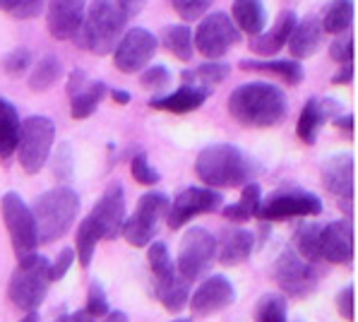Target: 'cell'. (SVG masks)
<instances>
[{"mask_svg": "<svg viewBox=\"0 0 358 322\" xmlns=\"http://www.w3.org/2000/svg\"><path fill=\"white\" fill-rule=\"evenodd\" d=\"M324 29H322V20L315 18V15H308L301 22H296L294 29H291V36L286 41L294 60H306L310 55H315L320 51Z\"/></svg>", "mask_w": 358, "mask_h": 322, "instance_id": "22", "label": "cell"}, {"mask_svg": "<svg viewBox=\"0 0 358 322\" xmlns=\"http://www.w3.org/2000/svg\"><path fill=\"white\" fill-rule=\"evenodd\" d=\"M241 70L264 72V75L277 77V80H282L291 87L301 85L303 77H306V70H303V65L299 60H243Z\"/></svg>", "mask_w": 358, "mask_h": 322, "instance_id": "26", "label": "cell"}, {"mask_svg": "<svg viewBox=\"0 0 358 322\" xmlns=\"http://www.w3.org/2000/svg\"><path fill=\"white\" fill-rule=\"evenodd\" d=\"M329 55H332L334 63H354V36L346 31L344 38H334L332 46H329Z\"/></svg>", "mask_w": 358, "mask_h": 322, "instance_id": "46", "label": "cell"}, {"mask_svg": "<svg viewBox=\"0 0 358 322\" xmlns=\"http://www.w3.org/2000/svg\"><path fill=\"white\" fill-rule=\"evenodd\" d=\"M171 200L164 192H147L137 200V207L120 226V236L135 248H147L157 238L159 226L166 219Z\"/></svg>", "mask_w": 358, "mask_h": 322, "instance_id": "7", "label": "cell"}, {"mask_svg": "<svg viewBox=\"0 0 358 322\" xmlns=\"http://www.w3.org/2000/svg\"><path fill=\"white\" fill-rule=\"evenodd\" d=\"M87 0H46V27L48 34L58 41L75 38L85 20Z\"/></svg>", "mask_w": 358, "mask_h": 322, "instance_id": "18", "label": "cell"}, {"mask_svg": "<svg viewBox=\"0 0 358 322\" xmlns=\"http://www.w3.org/2000/svg\"><path fill=\"white\" fill-rule=\"evenodd\" d=\"M272 276L286 296L306 298L320 286V270L317 265L303 260L294 248H284L272 265Z\"/></svg>", "mask_w": 358, "mask_h": 322, "instance_id": "9", "label": "cell"}, {"mask_svg": "<svg viewBox=\"0 0 358 322\" xmlns=\"http://www.w3.org/2000/svg\"><path fill=\"white\" fill-rule=\"evenodd\" d=\"M260 200H262V188L257 186L255 181L248 183V186H243V195H241L238 202L222 207V216L229 221H234V224H245V221H250L257 216Z\"/></svg>", "mask_w": 358, "mask_h": 322, "instance_id": "29", "label": "cell"}, {"mask_svg": "<svg viewBox=\"0 0 358 322\" xmlns=\"http://www.w3.org/2000/svg\"><path fill=\"white\" fill-rule=\"evenodd\" d=\"M334 125L339 127V130H344L346 135H354V115L351 113H346V115H337V118H334Z\"/></svg>", "mask_w": 358, "mask_h": 322, "instance_id": "51", "label": "cell"}, {"mask_svg": "<svg viewBox=\"0 0 358 322\" xmlns=\"http://www.w3.org/2000/svg\"><path fill=\"white\" fill-rule=\"evenodd\" d=\"M53 142H56V125L46 115H29L20 125V140H17V157L22 169L29 176L38 174L48 164Z\"/></svg>", "mask_w": 358, "mask_h": 322, "instance_id": "6", "label": "cell"}, {"mask_svg": "<svg viewBox=\"0 0 358 322\" xmlns=\"http://www.w3.org/2000/svg\"><path fill=\"white\" fill-rule=\"evenodd\" d=\"M322 214V200L310 190L301 188H284L272 195L260 200L255 219L272 224V221L284 219H301V216H320Z\"/></svg>", "mask_w": 358, "mask_h": 322, "instance_id": "8", "label": "cell"}, {"mask_svg": "<svg viewBox=\"0 0 358 322\" xmlns=\"http://www.w3.org/2000/svg\"><path fill=\"white\" fill-rule=\"evenodd\" d=\"M46 0H0V10L17 20H34L43 13Z\"/></svg>", "mask_w": 358, "mask_h": 322, "instance_id": "41", "label": "cell"}, {"mask_svg": "<svg viewBox=\"0 0 358 322\" xmlns=\"http://www.w3.org/2000/svg\"><path fill=\"white\" fill-rule=\"evenodd\" d=\"M337 115H341L339 102H334V99H308L299 115V123H296V135L301 137V142L315 144L322 125L327 120H334Z\"/></svg>", "mask_w": 358, "mask_h": 322, "instance_id": "20", "label": "cell"}, {"mask_svg": "<svg viewBox=\"0 0 358 322\" xmlns=\"http://www.w3.org/2000/svg\"><path fill=\"white\" fill-rule=\"evenodd\" d=\"M162 43H164V48H166V51L173 55V58L180 60V63H188V60H192L195 46H192L190 27H185V24H169V27H164Z\"/></svg>", "mask_w": 358, "mask_h": 322, "instance_id": "31", "label": "cell"}, {"mask_svg": "<svg viewBox=\"0 0 358 322\" xmlns=\"http://www.w3.org/2000/svg\"><path fill=\"white\" fill-rule=\"evenodd\" d=\"M231 75V65L229 63H219V60H209V63L197 65L195 70H183L180 77H183L185 85H219Z\"/></svg>", "mask_w": 358, "mask_h": 322, "instance_id": "36", "label": "cell"}, {"mask_svg": "<svg viewBox=\"0 0 358 322\" xmlns=\"http://www.w3.org/2000/svg\"><path fill=\"white\" fill-rule=\"evenodd\" d=\"M20 322H41V318H38V313H36V310H31V313H27L24 318H22Z\"/></svg>", "mask_w": 358, "mask_h": 322, "instance_id": "55", "label": "cell"}, {"mask_svg": "<svg viewBox=\"0 0 358 322\" xmlns=\"http://www.w3.org/2000/svg\"><path fill=\"white\" fill-rule=\"evenodd\" d=\"M51 169H53V176H56L58 181H70L75 174V152L73 147H70L68 142H63L60 147L56 149V154H53V161H51Z\"/></svg>", "mask_w": 358, "mask_h": 322, "instance_id": "42", "label": "cell"}, {"mask_svg": "<svg viewBox=\"0 0 358 322\" xmlns=\"http://www.w3.org/2000/svg\"><path fill=\"white\" fill-rule=\"evenodd\" d=\"M108 97V87L103 82H90L77 97L70 99V111H73L75 120H85L92 113H96L99 104Z\"/></svg>", "mask_w": 358, "mask_h": 322, "instance_id": "32", "label": "cell"}, {"mask_svg": "<svg viewBox=\"0 0 358 322\" xmlns=\"http://www.w3.org/2000/svg\"><path fill=\"white\" fill-rule=\"evenodd\" d=\"M229 18L234 20L238 31H245L250 36L260 34V31H264V27H267L264 0H234Z\"/></svg>", "mask_w": 358, "mask_h": 322, "instance_id": "25", "label": "cell"}, {"mask_svg": "<svg viewBox=\"0 0 358 322\" xmlns=\"http://www.w3.org/2000/svg\"><path fill=\"white\" fill-rule=\"evenodd\" d=\"M108 94H111L113 104H118V106H125V104L132 99V94L125 92V90H108Z\"/></svg>", "mask_w": 358, "mask_h": 322, "instance_id": "53", "label": "cell"}, {"mask_svg": "<svg viewBox=\"0 0 358 322\" xmlns=\"http://www.w3.org/2000/svg\"><path fill=\"white\" fill-rule=\"evenodd\" d=\"M63 77V63L58 55H43L41 60L31 68L29 75V90L31 92H46Z\"/></svg>", "mask_w": 358, "mask_h": 322, "instance_id": "34", "label": "cell"}, {"mask_svg": "<svg viewBox=\"0 0 358 322\" xmlns=\"http://www.w3.org/2000/svg\"><path fill=\"white\" fill-rule=\"evenodd\" d=\"M108 298H106V291L99 281H90V288H87V303H85V310L82 313L87 315V322L92 320H99L108 313Z\"/></svg>", "mask_w": 358, "mask_h": 322, "instance_id": "39", "label": "cell"}, {"mask_svg": "<svg viewBox=\"0 0 358 322\" xmlns=\"http://www.w3.org/2000/svg\"><path fill=\"white\" fill-rule=\"evenodd\" d=\"M90 219L94 221L101 238H106V241L120 236V226L125 221V190L120 183H111L103 190V195L99 197V202L92 209Z\"/></svg>", "mask_w": 358, "mask_h": 322, "instance_id": "17", "label": "cell"}, {"mask_svg": "<svg viewBox=\"0 0 358 322\" xmlns=\"http://www.w3.org/2000/svg\"><path fill=\"white\" fill-rule=\"evenodd\" d=\"M212 3L214 0H171V8L176 10V15L183 22H195L205 18Z\"/></svg>", "mask_w": 358, "mask_h": 322, "instance_id": "44", "label": "cell"}, {"mask_svg": "<svg viewBox=\"0 0 358 322\" xmlns=\"http://www.w3.org/2000/svg\"><path fill=\"white\" fill-rule=\"evenodd\" d=\"M173 322H192L190 318H178V320H173Z\"/></svg>", "mask_w": 358, "mask_h": 322, "instance_id": "56", "label": "cell"}, {"mask_svg": "<svg viewBox=\"0 0 358 322\" xmlns=\"http://www.w3.org/2000/svg\"><path fill=\"white\" fill-rule=\"evenodd\" d=\"M234 301H236L234 284H231L224 274H214V276H209V279L202 281L195 293H190L188 305H190L192 315L207 318V315L222 313V310L231 308Z\"/></svg>", "mask_w": 358, "mask_h": 322, "instance_id": "16", "label": "cell"}, {"mask_svg": "<svg viewBox=\"0 0 358 322\" xmlns=\"http://www.w3.org/2000/svg\"><path fill=\"white\" fill-rule=\"evenodd\" d=\"M147 0H94L85 10V20L75 34L77 46L94 55L113 53L130 20L142 13Z\"/></svg>", "mask_w": 358, "mask_h": 322, "instance_id": "1", "label": "cell"}, {"mask_svg": "<svg viewBox=\"0 0 358 322\" xmlns=\"http://www.w3.org/2000/svg\"><path fill=\"white\" fill-rule=\"evenodd\" d=\"M101 241V233L94 226V221L87 216L82 219L80 229H77V241H75V260L82 265V267H90L92 258H94L96 243Z\"/></svg>", "mask_w": 358, "mask_h": 322, "instance_id": "37", "label": "cell"}, {"mask_svg": "<svg viewBox=\"0 0 358 322\" xmlns=\"http://www.w3.org/2000/svg\"><path fill=\"white\" fill-rule=\"evenodd\" d=\"M231 118L243 127H274L289 115V99L269 82H245L229 97Z\"/></svg>", "mask_w": 358, "mask_h": 322, "instance_id": "3", "label": "cell"}, {"mask_svg": "<svg viewBox=\"0 0 358 322\" xmlns=\"http://www.w3.org/2000/svg\"><path fill=\"white\" fill-rule=\"evenodd\" d=\"M241 41V31L236 29L234 20L227 13H209L200 22L197 31L192 34V46L205 58L219 60L224 58L234 43Z\"/></svg>", "mask_w": 358, "mask_h": 322, "instance_id": "12", "label": "cell"}, {"mask_svg": "<svg viewBox=\"0 0 358 322\" xmlns=\"http://www.w3.org/2000/svg\"><path fill=\"white\" fill-rule=\"evenodd\" d=\"M212 97V87L205 85H183L180 90L164 94V97H154L150 102L152 108L169 111V113H190L197 111L207 99Z\"/></svg>", "mask_w": 358, "mask_h": 322, "instance_id": "23", "label": "cell"}, {"mask_svg": "<svg viewBox=\"0 0 358 322\" xmlns=\"http://www.w3.org/2000/svg\"><path fill=\"white\" fill-rule=\"evenodd\" d=\"M354 24V0H332L322 18L324 34H346Z\"/></svg>", "mask_w": 358, "mask_h": 322, "instance_id": "33", "label": "cell"}, {"mask_svg": "<svg viewBox=\"0 0 358 322\" xmlns=\"http://www.w3.org/2000/svg\"><path fill=\"white\" fill-rule=\"evenodd\" d=\"M255 322H289V305L279 293H264L255 303Z\"/></svg>", "mask_w": 358, "mask_h": 322, "instance_id": "38", "label": "cell"}, {"mask_svg": "<svg viewBox=\"0 0 358 322\" xmlns=\"http://www.w3.org/2000/svg\"><path fill=\"white\" fill-rule=\"evenodd\" d=\"M0 212H3L5 229L10 233V241L17 253V260L24 255L36 253L38 248V236H36V224L31 207H27V202L20 197V192H5L3 202H0Z\"/></svg>", "mask_w": 358, "mask_h": 322, "instance_id": "11", "label": "cell"}, {"mask_svg": "<svg viewBox=\"0 0 358 322\" xmlns=\"http://www.w3.org/2000/svg\"><path fill=\"white\" fill-rule=\"evenodd\" d=\"M222 192L212 190V188H185L178 195L169 202L166 212V224L169 229L178 231L188 224L190 219L200 214H212L217 209H222Z\"/></svg>", "mask_w": 358, "mask_h": 322, "instance_id": "13", "label": "cell"}, {"mask_svg": "<svg viewBox=\"0 0 358 322\" xmlns=\"http://www.w3.org/2000/svg\"><path fill=\"white\" fill-rule=\"evenodd\" d=\"M294 248L303 260L317 265L322 260V224L317 221H303L294 233Z\"/></svg>", "mask_w": 358, "mask_h": 322, "instance_id": "28", "label": "cell"}, {"mask_svg": "<svg viewBox=\"0 0 358 322\" xmlns=\"http://www.w3.org/2000/svg\"><path fill=\"white\" fill-rule=\"evenodd\" d=\"M154 293H157L159 303L169 313H183L190 301V281L183 279L180 274H176L169 281H164V284H154Z\"/></svg>", "mask_w": 358, "mask_h": 322, "instance_id": "30", "label": "cell"}, {"mask_svg": "<svg viewBox=\"0 0 358 322\" xmlns=\"http://www.w3.org/2000/svg\"><path fill=\"white\" fill-rule=\"evenodd\" d=\"M217 253V238L209 233L205 226H192L185 231L183 241L178 248V260H176V272H178L183 279L197 281L200 276H205L212 265Z\"/></svg>", "mask_w": 358, "mask_h": 322, "instance_id": "10", "label": "cell"}, {"mask_svg": "<svg viewBox=\"0 0 358 322\" xmlns=\"http://www.w3.org/2000/svg\"><path fill=\"white\" fill-rule=\"evenodd\" d=\"M130 174L140 186H157V183L162 181V176H159V171L152 166V161L147 159V154H135V157H132Z\"/></svg>", "mask_w": 358, "mask_h": 322, "instance_id": "43", "label": "cell"}, {"mask_svg": "<svg viewBox=\"0 0 358 322\" xmlns=\"http://www.w3.org/2000/svg\"><path fill=\"white\" fill-rule=\"evenodd\" d=\"M354 82V63L339 65L337 75L332 77V85H351Z\"/></svg>", "mask_w": 358, "mask_h": 322, "instance_id": "50", "label": "cell"}, {"mask_svg": "<svg viewBox=\"0 0 358 322\" xmlns=\"http://www.w3.org/2000/svg\"><path fill=\"white\" fill-rule=\"evenodd\" d=\"M322 186L327 192L337 197L344 209L346 219H351V204H354V157L337 154L322 164Z\"/></svg>", "mask_w": 358, "mask_h": 322, "instance_id": "15", "label": "cell"}, {"mask_svg": "<svg viewBox=\"0 0 358 322\" xmlns=\"http://www.w3.org/2000/svg\"><path fill=\"white\" fill-rule=\"evenodd\" d=\"M252 251H255V233L248 229H227L217 241L214 260L222 262L224 267H236L245 262Z\"/></svg>", "mask_w": 358, "mask_h": 322, "instance_id": "21", "label": "cell"}, {"mask_svg": "<svg viewBox=\"0 0 358 322\" xmlns=\"http://www.w3.org/2000/svg\"><path fill=\"white\" fill-rule=\"evenodd\" d=\"M56 322H87V315L82 313V310H77V313H68V315H60Z\"/></svg>", "mask_w": 358, "mask_h": 322, "instance_id": "54", "label": "cell"}, {"mask_svg": "<svg viewBox=\"0 0 358 322\" xmlns=\"http://www.w3.org/2000/svg\"><path fill=\"white\" fill-rule=\"evenodd\" d=\"M147 262H150L152 276H154V284H164L169 281L171 276H176V262L169 253V246L162 241H152L150 243V251H147Z\"/></svg>", "mask_w": 358, "mask_h": 322, "instance_id": "35", "label": "cell"}, {"mask_svg": "<svg viewBox=\"0 0 358 322\" xmlns=\"http://www.w3.org/2000/svg\"><path fill=\"white\" fill-rule=\"evenodd\" d=\"M195 174L212 190H231L255 181L262 174V166L236 144L217 142L197 154Z\"/></svg>", "mask_w": 358, "mask_h": 322, "instance_id": "2", "label": "cell"}, {"mask_svg": "<svg viewBox=\"0 0 358 322\" xmlns=\"http://www.w3.org/2000/svg\"><path fill=\"white\" fill-rule=\"evenodd\" d=\"M31 51L29 48H24V46H17V48H13V51H8L3 55V60H0V68H3L5 75H10V77H22L27 70L31 68Z\"/></svg>", "mask_w": 358, "mask_h": 322, "instance_id": "40", "label": "cell"}, {"mask_svg": "<svg viewBox=\"0 0 358 322\" xmlns=\"http://www.w3.org/2000/svg\"><path fill=\"white\" fill-rule=\"evenodd\" d=\"M296 22H299V18H296L294 10H284L277 18V22H274L272 29H264L260 34L250 36V51L257 55H277L286 46V41H289Z\"/></svg>", "mask_w": 358, "mask_h": 322, "instance_id": "24", "label": "cell"}, {"mask_svg": "<svg viewBox=\"0 0 358 322\" xmlns=\"http://www.w3.org/2000/svg\"><path fill=\"white\" fill-rule=\"evenodd\" d=\"M48 265L51 262L36 253L17 260V267H15L8 284V298L13 301V305H17L24 313L38 310V305L46 301L48 284H51Z\"/></svg>", "mask_w": 358, "mask_h": 322, "instance_id": "5", "label": "cell"}, {"mask_svg": "<svg viewBox=\"0 0 358 322\" xmlns=\"http://www.w3.org/2000/svg\"><path fill=\"white\" fill-rule=\"evenodd\" d=\"M80 195L68 186H58L38 195L34 207H31L38 246H46V243L63 238L80 216Z\"/></svg>", "mask_w": 358, "mask_h": 322, "instance_id": "4", "label": "cell"}, {"mask_svg": "<svg viewBox=\"0 0 358 322\" xmlns=\"http://www.w3.org/2000/svg\"><path fill=\"white\" fill-rule=\"evenodd\" d=\"M22 118L13 102L0 97V159H10L17 149Z\"/></svg>", "mask_w": 358, "mask_h": 322, "instance_id": "27", "label": "cell"}, {"mask_svg": "<svg viewBox=\"0 0 358 322\" xmlns=\"http://www.w3.org/2000/svg\"><path fill=\"white\" fill-rule=\"evenodd\" d=\"M322 260L332 265L354 262V224L351 219L322 224Z\"/></svg>", "mask_w": 358, "mask_h": 322, "instance_id": "19", "label": "cell"}, {"mask_svg": "<svg viewBox=\"0 0 358 322\" xmlns=\"http://www.w3.org/2000/svg\"><path fill=\"white\" fill-rule=\"evenodd\" d=\"M157 48H159V41L150 29H142V27L128 29L113 48L115 70L123 72V75L142 72L147 68V63L154 58Z\"/></svg>", "mask_w": 358, "mask_h": 322, "instance_id": "14", "label": "cell"}, {"mask_svg": "<svg viewBox=\"0 0 358 322\" xmlns=\"http://www.w3.org/2000/svg\"><path fill=\"white\" fill-rule=\"evenodd\" d=\"M90 85V77H87V72H82V70H73L70 72V77H68V97L73 99L77 97L85 87Z\"/></svg>", "mask_w": 358, "mask_h": 322, "instance_id": "49", "label": "cell"}, {"mask_svg": "<svg viewBox=\"0 0 358 322\" xmlns=\"http://www.w3.org/2000/svg\"><path fill=\"white\" fill-rule=\"evenodd\" d=\"M75 262V248H63V251L58 253L56 262L48 265V276H51V281H60L65 274H68V270L73 267Z\"/></svg>", "mask_w": 358, "mask_h": 322, "instance_id": "47", "label": "cell"}, {"mask_svg": "<svg viewBox=\"0 0 358 322\" xmlns=\"http://www.w3.org/2000/svg\"><path fill=\"white\" fill-rule=\"evenodd\" d=\"M337 308H339V315H344L346 320H354V284H349L344 291H339Z\"/></svg>", "mask_w": 358, "mask_h": 322, "instance_id": "48", "label": "cell"}, {"mask_svg": "<svg viewBox=\"0 0 358 322\" xmlns=\"http://www.w3.org/2000/svg\"><path fill=\"white\" fill-rule=\"evenodd\" d=\"M169 82H171V70L166 65H150L140 75V85L145 90H164Z\"/></svg>", "mask_w": 358, "mask_h": 322, "instance_id": "45", "label": "cell"}, {"mask_svg": "<svg viewBox=\"0 0 358 322\" xmlns=\"http://www.w3.org/2000/svg\"><path fill=\"white\" fill-rule=\"evenodd\" d=\"M92 322H130V318L123 313V310H108V313L103 315V318L92 320Z\"/></svg>", "mask_w": 358, "mask_h": 322, "instance_id": "52", "label": "cell"}]
</instances>
